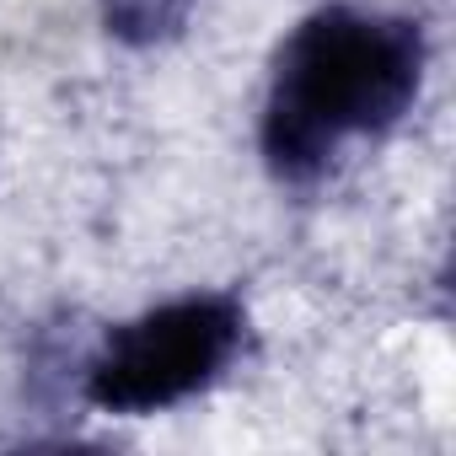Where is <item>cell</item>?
Returning <instances> with one entry per match:
<instances>
[{
    "instance_id": "obj_3",
    "label": "cell",
    "mask_w": 456,
    "mask_h": 456,
    "mask_svg": "<svg viewBox=\"0 0 456 456\" xmlns=\"http://www.w3.org/2000/svg\"><path fill=\"white\" fill-rule=\"evenodd\" d=\"M193 0H102V28L129 49H156L183 33Z\"/></svg>"
},
{
    "instance_id": "obj_2",
    "label": "cell",
    "mask_w": 456,
    "mask_h": 456,
    "mask_svg": "<svg viewBox=\"0 0 456 456\" xmlns=\"http://www.w3.org/2000/svg\"><path fill=\"white\" fill-rule=\"evenodd\" d=\"M248 338L237 296H183L102 338L86 365V403L102 413H161L220 381Z\"/></svg>"
},
{
    "instance_id": "obj_1",
    "label": "cell",
    "mask_w": 456,
    "mask_h": 456,
    "mask_svg": "<svg viewBox=\"0 0 456 456\" xmlns=\"http://www.w3.org/2000/svg\"><path fill=\"white\" fill-rule=\"evenodd\" d=\"M424 86V33L408 17L322 6L280 49L264 102V161L280 183H317L344 145L387 134Z\"/></svg>"
}]
</instances>
